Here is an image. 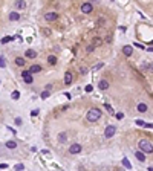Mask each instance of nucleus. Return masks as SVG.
Segmentation results:
<instances>
[{"label": "nucleus", "mask_w": 153, "mask_h": 171, "mask_svg": "<svg viewBox=\"0 0 153 171\" xmlns=\"http://www.w3.org/2000/svg\"><path fill=\"white\" fill-rule=\"evenodd\" d=\"M100 118H101V110L100 109H91V110L87 112V116H86V119L89 122H95Z\"/></svg>", "instance_id": "nucleus-1"}, {"label": "nucleus", "mask_w": 153, "mask_h": 171, "mask_svg": "<svg viewBox=\"0 0 153 171\" xmlns=\"http://www.w3.org/2000/svg\"><path fill=\"white\" fill-rule=\"evenodd\" d=\"M139 148H141V153H149V154L153 151L152 142L147 141V139H141V141H139Z\"/></svg>", "instance_id": "nucleus-2"}, {"label": "nucleus", "mask_w": 153, "mask_h": 171, "mask_svg": "<svg viewBox=\"0 0 153 171\" xmlns=\"http://www.w3.org/2000/svg\"><path fill=\"white\" fill-rule=\"evenodd\" d=\"M115 131H116L115 125H107L106 130H104V136H106V138H112L113 134H115Z\"/></svg>", "instance_id": "nucleus-3"}, {"label": "nucleus", "mask_w": 153, "mask_h": 171, "mask_svg": "<svg viewBox=\"0 0 153 171\" xmlns=\"http://www.w3.org/2000/svg\"><path fill=\"white\" fill-rule=\"evenodd\" d=\"M22 76H23V81H25V83H26V84H31V83H32V81H34V78H32V75L29 73V72H28V70H23V72H22Z\"/></svg>", "instance_id": "nucleus-4"}, {"label": "nucleus", "mask_w": 153, "mask_h": 171, "mask_svg": "<svg viewBox=\"0 0 153 171\" xmlns=\"http://www.w3.org/2000/svg\"><path fill=\"white\" fill-rule=\"evenodd\" d=\"M81 150H83V147L80 145V144H72L70 148H69V153L70 154H77V153H80Z\"/></svg>", "instance_id": "nucleus-5"}, {"label": "nucleus", "mask_w": 153, "mask_h": 171, "mask_svg": "<svg viewBox=\"0 0 153 171\" xmlns=\"http://www.w3.org/2000/svg\"><path fill=\"white\" fill-rule=\"evenodd\" d=\"M92 9H93L92 3H83V5H81V11H83V14H89V12H92Z\"/></svg>", "instance_id": "nucleus-6"}, {"label": "nucleus", "mask_w": 153, "mask_h": 171, "mask_svg": "<svg viewBox=\"0 0 153 171\" xmlns=\"http://www.w3.org/2000/svg\"><path fill=\"white\" fill-rule=\"evenodd\" d=\"M44 19H46L48 22H55L58 19V14L57 12H48L46 15H44Z\"/></svg>", "instance_id": "nucleus-7"}, {"label": "nucleus", "mask_w": 153, "mask_h": 171, "mask_svg": "<svg viewBox=\"0 0 153 171\" xmlns=\"http://www.w3.org/2000/svg\"><path fill=\"white\" fill-rule=\"evenodd\" d=\"M147 110H149L147 104H144V102H139V104H138V112H139V113H147Z\"/></svg>", "instance_id": "nucleus-8"}, {"label": "nucleus", "mask_w": 153, "mask_h": 171, "mask_svg": "<svg viewBox=\"0 0 153 171\" xmlns=\"http://www.w3.org/2000/svg\"><path fill=\"white\" fill-rule=\"evenodd\" d=\"M98 87H100L101 90H107V89H109V83H107L106 79H101L100 83H98Z\"/></svg>", "instance_id": "nucleus-9"}, {"label": "nucleus", "mask_w": 153, "mask_h": 171, "mask_svg": "<svg viewBox=\"0 0 153 171\" xmlns=\"http://www.w3.org/2000/svg\"><path fill=\"white\" fill-rule=\"evenodd\" d=\"M72 79H74V76H72V73H70V72H66V73H64V84H70L72 83Z\"/></svg>", "instance_id": "nucleus-10"}, {"label": "nucleus", "mask_w": 153, "mask_h": 171, "mask_svg": "<svg viewBox=\"0 0 153 171\" xmlns=\"http://www.w3.org/2000/svg\"><path fill=\"white\" fill-rule=\"evenodd\" d=\"M40 70H41V67H40L38 64H34V66H31V69H29L28 72H29V73L32 75V73H38Z\"/></svg>", "instance_id": "nucleus-11"}, {"label": "nucleus", "mask_w": 153, "mask_h": 171, "mask_svg": "<svg viewBox=\"0 0 153 171\" xmlns=\"http://www.w3.org/2000/svg\"><path fill=\"white\" fill-rule=\"evenodd\" d=\"M122 52H124V55L130 57L132 52H133V48H132V46H124V48H122Z\"/></svg>", "instance_id": "nucleus-12"}, {"label": "nucleus", "mask_w": 153, "mask_h": 171, "mask_svg": "<svg viewBox=\"0 0 153 171\" xmlns=\"http://www.w3.org/2000/svg\"><path fill=\"white\" fill-rule=\"evenodd\" d=\"M9 20H11V22L20 20V14H19V12H11V14H9Z\"/></svg>", "instance_id": "nucleus-13"}, {"label": "nucleus", "mask_w": 153, "mask_h": 171, "mask_svg": "<svg viewBox=\"0 0 153 171\" xmlns=\"http://www.w3.org/2000/svg\"><path fill=\"white\" fill-rule=\"evenodd\" d=\"M6 148H9V150H14V148H17V142H14V141H8L6 144Z\"/></svg>", "instance_id": "nucleus-14"}, {"label": "nucleus", "mask_w": 153, "mask_h": 171, "mask_svg": "<svg viewBox=\"0 0 153 171\" xmlns=\"http://www.w3.org/2000/svg\"><path fill=\"white\" fill-rule=\"evenodd\" d=\"M135 156H136L138 160H141V162L146 160V154H144V153H141V151H135Z\"/></svg>", "instance_id": "nucleus-15"}, {"label": "nucleus", "mask_w": 153, "mask_h": 171, "mask_svg": "<svg viewBox=\"0 0 153 171\" xmlns=\"http://www.w3.org/2000/svg\"><path fill=\"white\" fill-rule=\"evenodd\" d=\"M26 57H28V58H35V57H37V52L29 49V50H26Z\"/></svg>", "instance_id": "nucleus-16"}, {"label": "nucleus", "mask_w": 153, "mask_h": 171, "mask_svg": "<svg viewBox=\"0 0 153 171\" xmlns=\"http://www.w3.org/2000/svg\"><path fill=\"white\" fill-rule=\"evenodd\" d=\"M48 61H49V64H52V66L57 64V57H55V55H49V57H48Z\"/></svg>", "instance_id": "nucleus-17"}, {"label": "nucleus", "mask_w": 153, "mask_h": 171, "mask_svg": "<svg viewBox=\"0 0 153 171\" xmlns=\"http://www.w3.org/2000/svg\"><path fill=\"white\" fill-rule=\"evenodd\" d=\"M15 6L19 8V9H23V8L26 6V3L23 2V0H17V2H15Z\"/></svg>", "instance_id": "nucleus-18"}, {"label": "nucleus", "mask_w": 153, "mask_h": 171, "mask_svg": "<svg viewBox=\"0 0 153 171\" xmlns=\"http://www.w3.org/2000/svg\"><path fill=\"white\" fill-rule=\"evenodd\" d=\"M15 64H17V66H25V58L17 57V58H15Z\"/></svg>", "instance_id": "nucleus-19"}, {"label": "nucleus", "mask_w": 153, "mask_h": 171, "mask_svg": "<svg viewBox=\"0 0 153 171\" xmlns=\"http://www.w3.org/2000/svg\"><path fill=\"white\" fill-rule=\"evenodd\" d=\"M122 165H124L125 168H127V170H130V168H132V164L129 162V159H127V157H124V159H122Z\"/></svg>", "instance_id": "nucleus-20"}, {"label": "nucleus", "mask_w": 153, "mask_h": 171, "mask_svg": "<svg viewBox=\"0 0 153 171\" xmlns=\"http://www.w3.org/2000/svg\"><path fill=\"white\" fill-rule=\"evenodd\" d=\"M11 40H14V38L11 37V35H6V37H3V38H2V44H5V43H9Z\"/></svg>", "instance_id": "nucleus-21"}, {"label": "nucleus", "mask_w": 153, "mask_h": 171, "mask_svg": "<svg viewBox=\"0 0 153 171\" xmlns=\"http://www.w3.org/2000/svg\"><path fill=\"white\" fill-rule=\"evenodd\" d=\"M58 139H60V142H66V139H67L66 133H60V134H58Z\"/></svg>", "instance_id": "nucleus-22"}, {"label": "nucleus", "mask_w": 153, "mask_h": 171, "mask_svg": "<svg viewBox=\"0 0 153 171\" xmlns=\"http://www.w3.org/2000/svg\"><path fill=\"white\" fill-rule=\"evenodd\" d=\"M135 124H138L139 127H147V122H144V121H141V119H136V121H135Z\"/></svg>", "instance_id": "nucleus-23"}, {"label": "nucleus", "mask_w": 153, "mask_h": 171, "mask_svg": "<svg viewBox=\"0 0 153 171\" xmlns=\"http://www.w3.org/2000/svg\"><path fill=\"white\" fill-rule=\"evenodd\" d=\"M6 66V61H5V57L0 55V67H5Z\"/></svg>", "instance_id": "nucleus-24"}, {"label": "nucleus", "mask_w": 153, "mask_h": 171, "mask_svg": "<svg viewBox=\"0 0 153 171\" xmlns=\"http://www.w3.org/2000/svg\"><path fill=\"white\" fill-rule=\"evenodd\" d=\"M19 98H20V93L17 92V90H14L12 92V99H19Z\"/></svg>", "instance_id": "nucleus-25"}, {"label": "nucleus", "mask_w": 153, "mask_h": 171, "mask_svg": "<svg viewBox=\"0 0 153 171\" xmlns=\"http://www.w3.org/2000/svg\"><path fill=\"white\" fill-rule=\"evenodd\" d=\"M49 93H51V92H48V90H44V92L41 93V98H43V99H46V98H49Z\"/></svg>", "instance_id": "nucleus-26"}, {"label": "nucleus", "mask_w": 153, "mask_h": 171, "mask_svg": "<svg viewBox=\"0 0 153 171\" xmlns=\"http://www.w3.org/2000/svg\"><path fill=\"white\" fill-rule=\"evenodd\" d=\"M15 170H17V171H22V170H25V165H23V164L15 165Z\"/></svg>", "instance_id": "nucleus-27"}, {"label": "nucleus", "mask_w": 153, "mask_h": 171, "mask_svg": "<svg viewBox=\"0 0 153 171\" xmlns=\"http://www.w3.org/2000/svg\"><path fill=\"white\" fill-rule=\"evenodd\" d=\"M101 67H103V63H98V64L93 66V70H98V69H101Z\"/></svg>", "instance_id": "nucleus-28"}, {"label": "nucleus", "mask_w": 153, "mask_h": 171, "mask_svg": "<svg viewBox=\"0 0 153 171\" xmlns=\"http://www.w3.org/2000/svg\"><path fill=\"white\" fill-rule=\"evenodd\" d=\"M122 118H124V113H121V112L116 113V119H122Z\"/></svg>", "instance_id": "nucleus-29"}, {"label": "nucleus", "mask_w": 153, "mask_h": 171, "mask_svg": "<svg viewBox=\"0 0 153 171\" xmlns=\"http://www.w3.org/2000/svg\"><path fill=\"white\" fill-rule=\"evenodd\" d=\"M106 109H107V110H109V113H113V109H112V107H110L109 104H106Z\"/></svg>", "instance_id": "nucleus-30"}, {"label": "nucleus", "mask_w": 153, "mask_h": 171, "mask_svg": "<svg viewBox=\"0 0 153 171\" xmlns=\"http://www.w3.org/2000/svg\"><path fill=\"white\" fill-rule=\"evenodd\" d=\"M38 112H40L38 109H37V110H32V112H31V115H32V116H37V115H38Z\"/></svg>", "instance_id": "nucleus-31"}, {"label": "nucleus", "mask_w": 153, "mask_h": 171, "mask_svg": "<svg viewBox=\"0 0 153 171\" xmlns=\"http://www.w3.org/2000/svg\"><path fill=\"white\" fill-rule=\"evenodd\" d=\"M92 89H93V87H92L91 84H89V86H86V92H92Z\"/></svg>", "instance_id": "nucleus-32"}, {"label": "nucleus", "mask_w": 153, "mask_h": 171, "mask_svg": "<svg viewBox=\"0 0 153 171\" xmlns=\"http://www.w3.org/2000/svg\"><path fill=\"white\" fill-rule=\"evenodd\" d=\"M93 50V44H91V46H87V52H92Z\"/></svg>", "instance_id": "nucleus-33"}, {"label": "nucleus", "mask_w": 153, "mask_h": 171, "mask_svg": "<svg viewBox=\"0 0 153 171\" xmlns=\"http://www.w3.org/2000/svg\"><path fill=\"white\" fill-rule=\"evenodd\" d=\"M80 72H81V73H86V72H87V69H84V67H81V69H80Z\"/></svg>", "instance_id": "nucleus-34"}, {"label": "nucleus", "mask_w": 153, "mask_h": 171, "mask_svg": "<svg viewBox=\"0 0 153 171\" xmlns=\"http://www.w3.org/2000/svg\"><path fill=\"white\" fill-rule=\"evenodd\" d=\"M142 69H150V64H149V63H147V64H144V66H142Z\"/></svg>", "instance_id": "nucleus-35"}, {"label": "nucleus", "mask_w": 153, "mask_h": 171, "mask_svg": "<svg viewBox=\"0 0 153 171\" xmlns=\"http://www.w3.org/2000/svg\"><path fill=\"white\" fill-rule=\"evenodd\" d=\"M15 124H19V125H20V124H22V119H20V118H17V119H15Z\"/></svg>", "instance_id": "nucleus-36"}, {"label": "nucleus", "mask_w": 153, "mask_h": 171, "mask_svg": "<svg viewBox=\"0 0 153 171\" xmlns=\"http://www.w3.org/2000/svg\"><path fill=\"white\" fill-rule=\"evenodd\" d=\"M118 171H121V170H118Z\"/></svg>", "instance_id": "nucleus-37"}]
</instances>
